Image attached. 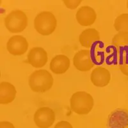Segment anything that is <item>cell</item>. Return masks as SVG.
<instances>
[{
    "instance_id": "6",
    "label": "cell",
    "mask_w": 128,
    "mask_h": 128,
    "mask_svg": "<svg viewBox=\"0 0 128 128\" xmlns=\"http://www.w3.org/2000/svg\"><path fill=\"white\" fill-rule=\"evenodd\" d=\"M73 64L77 70L87 72L95 66L92 60L91 52L88 50H82L78 51L73 57Z\"/></svg>"
},
{
    "instance_id": "9",
    "label": "cell",
    "mask_w": 128,
    "mask_h": 128,
    "mask_svg": "<svg viewBox=\"0 0 128 128\" xmlns=\"http://www.w3.org/2000/svg\"><path fill=\"white\" fill-rule=\"evenodd\" d=\"M76 19L81 26H89L93 24L96 20L97 14L93 8L83 6L76 12Z\"/></svg>"
},
{
    "instance_id": "4",
    "label": "cell",
    "mask_w": 128,
    "mask_h": 128,
    "mask_svg": "<svg viewBox=\"0 0 128 128\" xmlns=\"http://www.w3.org/2000/svg\"><path fill=\"white\" fill-rule=\"evenodd\" d=\"M4 23L10 33L18 34L23 32L28 26V17L22 10H13L4 18Z\"/></svg>"
},
{
    "instance_id": "10",
    "label": "cell",
    "mask_w": 128,
    "mask_h": 128,
    "mask_svg": "<svg viewBox=\"0 0 128 128\" xmlns=\"http://www.w3.org/2000/svg\"><path fill=\"white\" fill-rule=\"evenodd\" d=\"M90 80L94 86L97 87H104L110 82L111 74L106 68L98 67L91 72Z\"/></svg>"
},
{
    "instance_id": "12",
    "label": "cell",
    "mask_w": 128,
    "mask_h": 128,
    "mask_svg": "<svg viewBox=\"0 0 128 128\" xmlns=\"http://www.w3.org/2000/svg\"><path fill=\"white\" fill-rule=\"evenodd\" d=\"M69 58L64 54H58L52 58L50 64V68L55 74L66 73L70 67Z\"/></svg>"
},
{
    "instance_id": "11",
    "label": "cell",
    "mask_w": 128,
    "mask_h": 128,
    "mask_svg": "<svg viewBox=\"0 0 128 128\" xmlns=\"http://www.w3.org/2000/svg\"><path fill=\"white\" fill-rule=\"evenodd\" d=\"M100 34L95 28H87L83 30L79 36L80 44L84 48L90 49L100 41Z\"/></svg>"
},
{
    "instance_id": "15",
    "label": "cell",
    "mask_w": 128,
    "mask_h": 128,
    "mask_svg": "<svg viewBox=\"0 0 128 128\" xmlns=\"http://www.w3.org/2000/svg\"><path fill=\"white\" fill-rule=\"evenodd\" d=\"M112 44L118 50L128 49V33L118 32L112 38Z\"/></svg>"
},
{
    "instance_id": "8",
    "label": "cell",
    "mask_w": 128,
    "mask_h": 128,
    "mask_svg": "<svg viewBox=\"0 0 128 128\" xmlns=\"http://www.w3.org/2000/svg\"><path fill=\"white\" fill-rule=\"evenodd\" d=\"M27 60L32 67L41 68L45 66L48 62V53L44 48L35 47L30 50L28 53Z\"/></svg>"
},
{
    "instance_id": "7",
    "label": "cell",
    "mask_w": 128,
    "mask_h": 128,
    "mask_svg": "<svg viewBox=\"0 0 128 128\" xmlns=\"http://www.w3.org/2000/svg\"><path fill=\"white\" fill-rule=\"evenodd\" d=\"M29 44L22 35H14L6 43V49L10 54L14 56H21L28 51Z\"/></svg>"
},
{
    "instance_id": "14",
    "label": "cell",
    "mask_w": 128,
    "mask_h": 128,
    "mask_svg": "<svg viewBox=\"0 0 128 128\" xmlns=\"http://www.w3.org/2000/svg\"><path fill=\"white\" fill-rule=\"evenodd\" d=\"M16 94L17 90L12 84L6 82L0 83V104H8L13 102Z\"/></svg>"
},
{
    "instance_id": "1",
    "label": "cell",
    "mask_w": 128,
    "mask_h": 128,
    "mask_svg": "<svg viewBox=\"0 0 128 128\" xmlns=\"http://www.w3.org/2000/svg\"><path fill=\"white\" fill-rule=\"evenodd\" d=\"M54 80L50 72L40 69L33 72L28 78L31 90L36 93H44L52 88Z\"/></svg>"
},
{
    "instance_id": "13",
    "label": "cell",
    "mask_w": 128,
    "mask_h": 128,
    "mask_svg": "<svg viewBox=\"0 0 128 128\" xmlns=\"http://www.w3.org/2000/svg\"><path fill=\"white\" fill-rule=\"evenodd\" d=\"M108 123L110 128H124L128 124V112L124 110L112 112Z\"/></svg>"
},
{
    "instance_id": "17",
    "label": "cell",
    "mask_w": 128,
    "mask_h": 128,
    "mask_svg": "<svg viewBox=\"0 0 128 128\" xmlns=\"http://www.w3.org/2000/svg\"><path fill=\"white\" fill-rule=\"evenodd\" d=\"M119 68L122 74L128 76V52L124 54L122 58L119 65Z\"/></svg>"
},
{
    "instance_id": "16",
    "label": "cell",
    "mask_w": 128,
    "mask_h": 128,
    "mask_svg": "<svg viewBox=\"0 0 128 128\" xmlns=\"http://www.w3.org/2000/svg\"><path fill=\"white\" fill-rule=\"evenodd\" d=\"M114 26L115 30L118 32L128 33V14H122L117 16Z\"/></svg>"
},
{
    "instance_id": "3",
    "label": "cell",
    "mask_w": 128,
    "mask_h": 128,
    "mask_svg": "<svg viewBox=\"0 0 128 128\" xmlns=\"http://www.w3.org/2000/svg\"><path fill=\"white\" fill-rule=\"evenodd\" d=\"M57 20L54 14L49 11H43L36 15L34 19L35 30L43 36L51 35L55 31Z\"/></svg>"
},
{
    "instance_id": "5",
    "label": "cell",
    "mask_w": 128,
    "mask_h": 128,
    "mask_svg": "<svg viewBox=\"0 0 128 128\" xmlns=\"http://www.w3.org/2000/svg\"><path fill=\"white\" fill-rule=\"evenodd\" d=\"M55 113L49 107H41L34 114V122L38 128H50L55 120Z\"/></svg>"
},
{
    "instance_id": "21",
    "label": "cell",
    "mask_w": 128,
    "mask_h": 128,
    "mask_svg": "<svg viewBox=\"0 0 128 128\" xmlns=\"http://www.w3.org/2000/svg\"><path fill=\"white\" fill-rule=\"evenodd\" d=\"M127 8L128 9V1L127 2Z\"/></svg>"
},
{
    "instance_id": "18",
    "label": "cell",
    "mask_w": 128,
    "mask_h": 128,
    "mask_svg": "<svg viewBox=\"0 0 128 128\" xmlns=\"http://www.w3.org/2000/svg\"><path fill=\"white\" fill-rule=\"evenodd\" d=\"M82 0H64L63 3L67 8L69 9H76L82 3Z\"/></svg>"
},
{
    "instance_id": "19",
    "label": "cell",
    "mask_w": 128,
    "mask_h": 128,
    "mask_svg": "<svg viewBox=\"0 0 128 128\" xmlns=\"http://www.w3.org/2000/svg\"><path fill=\"white\" fill-rule=\"evenodd\" d=\"M54 128H73L72 126L67 121L62 120L58 122Z\"/></svg>"
},
{
    "instance_id": "20",
    "label": "cell",
    "mask_w": 128,
    "mask_h": 128,
    "mask_svg": "<svg viewBox=\"0 0 128 128\" xmlns=\"http://www.w3.org/2000/svg\"><path fill=\"white\" fill-rule=\"evenodd\" d=\"M0 128H15V127L11 122L8 121H2L0 122Z\"/></svg>"
},
{
    "instance_id": "2",
    "label": "cell",
    "mask_w": 128,
    "mask_h": 128,
    "mask_svg": "<svg viewBox=\"0 0 128 128\" xmlns=\"http://www.w3.org/2000/svg\"><path fill=\"white\" fill-rule=\"evenodd\" d=\"M94 104V98L84 91H78L72 95L70 106L72 110L78 115H87L91 112Z\"/></svg>"
}]
</instances>
